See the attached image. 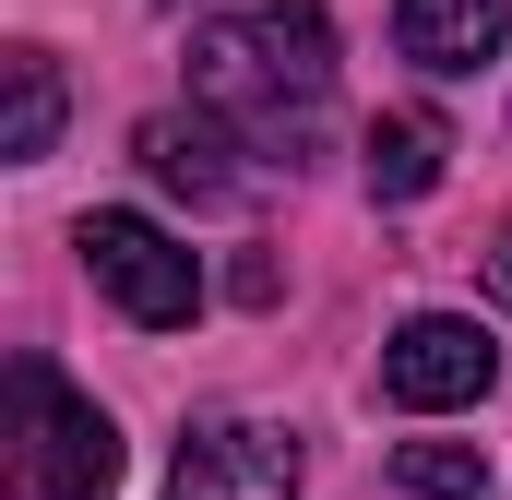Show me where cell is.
I'll return each instance as SVG.
<instances>
[{"label":"cell","mask_w":512,"mask_h":500,"mask_svg":"<svg viewBox=\"0 0 512 500\" xmlns=\"http://www.w3.org/2000/svg\"><path fill=\"white\" fill-rule=\"evenodd\" d=\"M191 96L215 120H239L262 155H298L310 120L334 108V24L322 0H251L227 24L191 36Z\"/></svg>","instance_id":"1"},{"label":"cell","mask_w":512,"mask_h":500,"mask_svg":"<svg viewBox=\"0 0 512 500\" xmlns=\"http://www.w3.org/2000/svg\"><path fill=\"white\" fill-rule=\"evenodd\" d=\"M0 500H120V429L96 393L12 358V417H0Z\"/></svg>","instance_id":"2"},{"label":"cell","mask_w":512,"mask_h":500,"mask_svg":"<svg viewBox=\"0 0 512 500\" xmlns=\"http://www.w3.org/2000/svg\"><path fill=\"white\" fill-rule=\"evenodd\" d=\"M72 250H84V274H96V286L120 298V310L143 322V334H179V322L203 310V262H191V250L167 239L155 215H131V203L84 215V227H72Z\"/></svg>","instance_id":"3"},{"label":"cell","mask_w":512,"mask_h":500,"mask_svg":"<svg viewBox=\"0 0 512 500\" xmlns=\"http://www.w3.org/2000/svg\"><path fill=\"white\" fill-rule=\"evenodd\" d=\"M489 381H501V346H489L465 310H417V322H393L382 405H405V417H453V405H477Z\"/></svg>","instance_id":"4"},{"label":"cell","mask_w":512,"mask_h":500,"mask_svg":"<svg viewBox=\"0 0 512 500\" xmlns=\"http://www.w3.org/2000/svg\"><path fill=\"white\" fill-rule=\"evenodd\" d=\"M179 500H298V441L262 417H191L179 429Z\"/></svg>","instance_id":"5"},{"label":"cell","mask_w":512,"mask_h":500,"mask_svg":"<svg viewBox=\"0 0 512 500\" xmlns=\"http://www.w3.org/2000/svg\"><path fill=\"white\" fill-rule=\"evenodd\" d=\"M501 36L512 0H393V48L417 72H477V60H501Z\"/></svg>","instance_id":"6"},{"label":"cell","mask_w":512,"mask_h":500,"mask_svg":"<svg viewBox=\"0 0 512 500\" xmlns=\"http://www.w3.org/2000/svg\"><path fill=\"white\" fill-rule=\"evenodd\" d=\"M143 167H155V191H179V203H203V215H227L251 179L227 167V131L215 120H143V143H131Z\"/></svg>","instance_id":"7"},{"label":"cell","mask_w":512,"mask_h":500,"mask_svg":"<svg viewBox=\"0 0 512 500\" xmlns=\"http://www.w3.org/2000/svg\"><path fill=\"white\" fill-rule=\"evenodd\" d=\"M358 167H370V203H417V191H441L453 131L429 120V108H382V120H370V143H358Z\"/></svg>","instance_id":"8"},{"label":"cell","mask_w":512,"mask_h":500,"mask_svg":"<svg viewBox=\"0 0 512 500\" xmlns=\"http://www.w3.org/2000/svg\"><path fill=\"white\" fill-rule=\"evenodd\" d=\"M60 143V60L48 48H0V155L36 167Z\"/></svg>","instance_id":"9"},{"label":"cell","mask_w":512,"mask_h":500,"mask_svg":"<svg viewBox=\"0 0 512 500\" xmlns=\"http://www.w3.org/2000/svg\"><path fill=\"white\" fill-rule=\"evenodd\" d=\"M393 477L417 500H489V453H477V441H405Z\"/></svg>","instance_id":"10"},{"label":"cell","mask_w":512,"mask_h":500,"mask_svg":"<svg viewBox=\"0 0 512 500\" xmlns=\"http://www.w3.org/2000/svg\"><path fill=\"white\" fill-rule=\"evenodd\" d=\"M489 286H501V310H512V227L489 239Z\"/></svg>","instance_id":"11"}]
</instances>
